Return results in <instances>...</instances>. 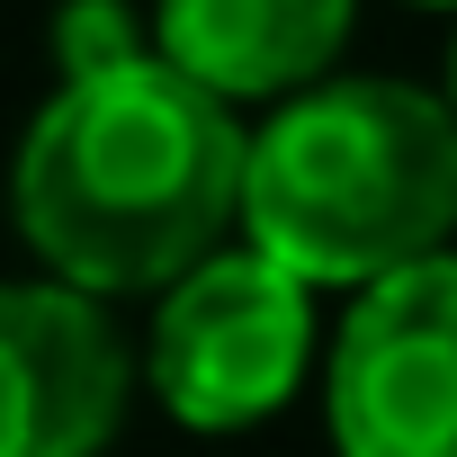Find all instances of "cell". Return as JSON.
<instances>
[{
    "mask_svg": "<svg viewBox=\"0 0 457 457\" xmlns=\"http://www.w3.org/2000/svg\"><path fill=\"white\" fill-rule=\"evenodd\" d=\"M252 135L162 54L54 81L10 162V224L81 296H170L243 224Z\"/></svg>",
    "mask_w": 457,
    "mask_h": 457,
    "instance_id": "1",
    "label": "cell"
},
{
    "mask_svg": "<svg viewBox=\"0 0 457 457\" xmlns=\"http://www.w3.org/2000/svg\"><path fill=\"white\" fill-rule=\"evenodd\" d=\"M457 234V108L421 81L332 72L270 108L243 179V243L296 270L314 296L377 287L439 261Z\"/></svg>",
    "mask_w": 457,
    "mask_h": 457,
    "instance_id": "2",
    "label": "cell"
},
{
    "mask_svg": "<svg viewBox=\"0 0 457 457\" xmlns=\"http://www.w3.org/2000/svg\"><path fill=\"white\" fill-rule=\"evenodd\" d=\"M314 341H323L314 287L252 243H224L206 270H188L170 296H153L144 386L179 430L234 439V430H261L270 412L296 403Z\"/></svg>",
    "mask_w": 457,
    "mask_h": 457,
    "instance_id": "3",
    "label": "cell"
},
{
    "mask_svg": "<svg viewBox=\"0 0 457 457\" xmlns=\"http://www.w3.org/2000/svg\"><path fill=\"white\" fill-rule=\"evenodd\" d=\"M323 421L341 457H457V252L341 305Z\"/></svg>",
    "mask_w": 457,
    "mask_h": 457,
    "instance_id": "4",
    "label": "cell"
},
{
    "mask_svg": "<svg viewBox=\"0 0 457 457\" xmlns=\"http://www.w3.org/2000/svg\"><path fill=\"white\" fill-rule=\"evenodd\" d=\"M135 403V350L63 278H0V457H108Z\"/></svg>",
    "mask_w": 457,
    "mask_h": 457,
    "instance_id": "5",
    "label": "cell"
},
{
    "mask_svg": "<svg viewBox=\"0 0 457 457\" xmlns=\"http://www.w3.org/2000/svg\"><path fill=\"white\" fill-rule=\"evenodd\" d=\"M359 0H153V54L215 90L224 108L243 99H305L332 81L350 46Z\"/></svg>",
    "mask_w": 457,
    "mask_h": 457,
    "instance_id": "6",
    "label": "cell"
},
{
    "mask_svg": "<svg viewBox=\"0 0 457 457\" xmlns=\"http://www.w3.org/2000/svg\"><path fill=\"white\" fill-rule=\"evenodd\" d=\"M144 54H153V19H135L126 0H63L54 10L63 81H90V72H117V63H144Z\"/></svg>",
    "mask_w": 457,
    "mask_h": 457,
    "instance_id": "7",
    "label": "cell"
},
{
    "mask_svg": "<svg viewBox=\"0 0 457 457\" xmlns=\"http://www.w3.org/2000/svg\"><path fill=\"white\" fill-rule=\"evenodd\" d=\"M439 99H448V108H457V46H448V81H439Z\"/></svg>",
    "mask_w": 457,
    "mask_h": 457,
    "instance_id": "8",
    "label": "cell"
},
{
    "mask_svg": "<svg viewBox=\"0 0 457 457\" xmlns=\"http://www.w3.org/2000/svg\"><path fill=\"white\" fill-rule=\"evenodd\" d=\"M421 10H457V0H421Z\"/></svg>",
    "mask_w": 457,
    "mask_h": 457,
    "instance_id": "9",
    "label": "cell"
}]
</instances>
